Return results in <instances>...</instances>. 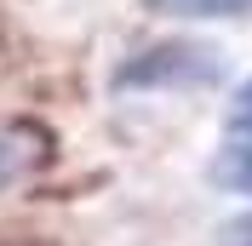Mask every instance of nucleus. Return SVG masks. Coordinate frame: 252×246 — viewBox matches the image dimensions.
<instances>
[{
	"label": "nucleus",
	"mask_w": 252,
	"mask_h": 246,
	"mask_svg": "<svg viewBox=\"0 0 252 246\" xmlns=\"http://www.w3.org/2000/svg\"><path fill=\"white\" fill-rule=\"evenodd\" d=\"M235 126H252V86L241 92V109H235Z\"/></svg>",
	"instance_id": "nucleus-3"
},
{
	"label": "nucleus",
	"mask_w": 252,
	"mask_h": 246,
	"mask_svg": "<svg viewBox=\"0 0 252 246\" xmlns=\"http://www.w3.org/2000/svg\"><path fill=\"white\" fill-rule=\"evenodd\" d=\"M212 178H218L223 189H235V195H252V126H235V138L218 154Z\"/></svg>",
	"instance_id": "nucleus-1"
},
{
	"label": "nucleus",
	"mask_w": 252,
	"mask_h": 246,
	"mask_svg": "<svg viewBox=\"0 0 252 246\" xmlns=\"http://www.w3.org/2000/svg\"><path fill=\"white\" fill-rule=\"evenodd\" d=\"M160 17H247L252 0H143Z\"/></svg>",
	"instance_id": "nucleus-2"
}]
</instances>
